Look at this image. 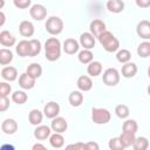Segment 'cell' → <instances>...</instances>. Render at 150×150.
Segmentation results:
<instances>
[{
    "mask_svg": "<svg viewBox=\"0 0 150 150\" xmlns=\"http://www.w3.org/2000/svg\"><path fill=\"white\" fill-rule=\"evenodd\" d=\"M13 4L19 9H26V8L30 7L32 0H13Z\"/></svg>",
    "mask_w": 150,
    "mask_h": 150,
    "instance_id": "40",
    "label": "cell"
},
{
    "mask_svg": "<svg viewBox=\"0 0 150 150\" xmlns=\"http://www.w3.org/2000/svg\"><path fill=\"white\" fill-rule=\"evenodd\" d=\"M148 76L150 77V66H149V68H148Z\"/></svg>",
    "mask_w": 150,
    "mask_h": 150,
    "instance_id": "48",
    "label": "cell"
},
{
    "mask_svg": "<svg viewBox=\"0 0 150 150\" xmlns=\"http://www.w3.org/2000/svg\"><path fill=\"white\" fill-rule=\"evenodd\" d=\"M120 137V141L122 143V145L125 148H129V146H132L135 139H136V136L135 134L132 132H127V131H122V134L118 136Z\"/></svg>",
    "mask_w": 150,
    "mask_h": 150,
    "instance_id": "26",
    "label": "cell"
},
{
    "mask_svg": "<svg viewBox=\"0 0 150 150\" xmlns=\"http://www.w3.org/2000/svg\"><path fill=\"white\" fill-rule=\"evenodd\" d=\"M76 86H77L79 90H81V91H89L93 88V81H91L90 76L81 75L76 81Z\"/></svg>",
    "mask_w": 150,
    "mask_h": 150,
    "instance_id": "18",
    "label": "cell"
},
{
    "mask_svg": "<svg viewBox=\"0 0 150 150\" xmlns=\"http://www.w3.org/2000/svg\"><path fill=\"white\" fill-rule=\"evenodd\" d=\"M11 91H12L11 84H8L7 82H1L0 83V97H8Z\"/></svg>",
    "mask_w": 150,
    "mask_h": 150,
    "instance_id": "39",
    "label": "cell"
},
{
    "mask_svg": "<svg viewBox=\"0 0 150 150\" xmlns=\"http://www.w3.org/2000/svg\"><path fill=\"white\" fill-rule=\"evenodd\" d=\"M132 148L135 150H146L149 148V141L146 137L144 136H139V137H136L134 144H132Z\"/></svg>",
    "mask_w": 150,
    "mask_h": 150,
    "instance_id": "35",
    "label": "cell"
},
{
    "mask_svg": "<svg viewBox=\"0 0 150 150\" xmlns=\"http://www.w3.org/2000/svg\"><path fill=\"white\" fill-rule=\"evenodd\" d=\"M95 36L90 32H84L80 35V45L83 47V49H93L95 47Z\"/></svg>",
    "mask_w": 150,
    "mask_h": 150,
    "instance_id": "10",
    "label": "cell"
},
{
    "mask_svg": "<svg viewBox=\"0 0 150 150\" xmlns=\"http://www.w3.org/2000/svg\"><path fill=\"white\" fill-rule=\"evenodd\" d=\"M52 131L53 130L50 127L40 124V125H36V128L34 130V137L38 141H45V139L49 138V136L52 135Z\"/></svg>",
    "mask_w": 150,
    "mask_h": 150,
    "instance_id": "14",
    "label": "cell"
},
{
    "mask_svg": "<svg viewBox=\"0 0 150 150\" xmlns=\"http://www.w3.org/2000/svg\"><path fill=\"white\" fill-rule=\"evenodd\" d=\"M77 59H79V61L81 63L88 64L94 60V54H93V52L90 49H82L81 52H79Z\"/></svg>",
    "mask_w": 150,
    "mask_h": 150,
    "instance_id": "29",
    "label": "cell"
},
{
    "mask_svg": "<svg viewBox=\"0 0 150 150\" xmlns=\"http://www.w3.org/2000/svg\"><path fill=\"white\" fill-rule=\"evenodd\" d=\"M32 149H33V150H36V149H41V150H45V149H46V146H45L43 144L36 143V144H34V145L32 146Z\"/></svg>",
    "mask_w": 150,
    "mask_h": 150,
    "instance_id": "45",
    "label": "cell"
},
{
    "mask_svg": "<svg viewBox=\"0 0 150 150\" xmlns=\"http://www.w3.org/2000/svg\"><path fill=\"white\" fill-rule=\"evenodd\" d=\"M13 61V53L11 49L7 48H1L0 49V64L1 66H7Z\"/></svg>",
    "mask_w": 150,
    "mask_h": 150,
    "instance_id": "28",
    "label": "cell"
},
{
    "mask_svg": "<svg viewBox=\"0 0 150 150\" xmlns=\"http://www.w3.org/2000/svg\"><path fill=\"white\" fill-rule=\"evenodd\" d=\"M89 29H90V33L95 36V38H98L103 32L107 30V27H105V23L100 20V19H94L90 25H89Z\"/></svg>",
    "mask_w": 150,
    "mask_h": 150,
    "instance_id": "13",
    "label": "cell"
},
{
    "mask_svg": "<svg viewBox=\"0 0 150 150\" xmlns=\"http://www.w3.org/2000/svg\"><path fill=\"white\" fill-rule=\"evenodd\" d=\"M136 6L139 8H148L150 7V0H135Z\"/></svg>",
    "mask_w": 150,
    "mask_h": 150,
    "instance_id": "42",
    "label": "cell"
},
{
    "mask_svg": "<svg viewBox=\"0 0 150 150\" xmlns=\"http://www.w3.org/2000/svg\"><path fill=\"white\" fill-rule=\"evenodd\" d=\"M116 59L121 63H127L131 60V53L128 49H118L116 53Z\"/></svg>",
    "mask_w": 150,
    "mask_h": 150,
    "instance_id": "37",
    "label": "cell"
},
{
    "mask_svg": "<svg viewBox=\"0 0 150 150\" xmlns=\"http://www.w3.org/2000/svg\"><path fill=\"white\" fill-rule=\"evenodd\" d=\"M108 146H109V149H111V150H123V149H124V146L122 145V143H121V141H120V137L110 138Z\"/></svg>",
    "mask_w": 150,
    "mask_h": 150,
    "instance_id": "38",
    "label": "cell"
},
{
    "mask_svg": "<svg viewBox=\"0 0 150 150\" xmlns=\"http://www.w3.org/2000/svg\"><path fill=\"white\" fill-rule=\"evenodd\" d=\"M9 108V100L8 97H0V111L4 112Z\"/></svg>",
    "mask_w": 150,
    "mask_h": 150,
    "instance_id": "41",
    "label": "cell"
},
{
    "mask_svg": "<svg viewBox=\"0 0 150 150\" xmlns=\"http://www.w3.org/2000/svg\"><path fill=\"white\" fill-rule=\"evenodd\" d=\"M43 114H45V116L47 118H50V120H53L54 117L59 116V114H60L59 103H56L54 101H50V102L46 103L45 107H43Z\"/></svg>",
    "mask_w": 150,
    "mask_h": 150,
    "instance_id": "9",
    "label": "cell"
},
{
    "mask_svg": "<svg viewBox=\"0 0 150 150\" xmlns=\"http://www.w3.org/2000/svg\"><path fill=\"white\" fill-rule=\"evenodd\" d=\"M1 77L5 81L13 82L18 79V69L12 66H6L1 69Z\"/></svg>",
    "mask_w": 150,
    "mask_h": 150,
    "instance_id": "17",
    "label": "cell"
},
{
    "mask_svg": "<svg viewBox=\"0 0 150 150\" xmlns=\"http://www.w3.org/2000/svg\"><path fill=\"white\" fill-rule=\"evenodd\" d=\"M122 130L123 131H127V132H132V134H136L137 130H138V124L135 120H125L123 122V125H122Z\"/></svg>",
    "mask_w": 150,
    "mask_h": 150,
    "instance_id": "36",
    "label": "cell"
},
{
    "mask_svg": "<svg viewBox=\"0 0 150 150\" xmlns=\"http://www.w3.org/2000/svg\"><path fill=\"white\" fill-rule=\"evenodd\" d=\"M0 18H1V21H0V27L1 26H4V23H5V20H6V16H5V13L1 11L0 12Z\"/></svg>",
    "mask_w": 150,
    "mask_h": 150,
    "instance_id": "46",
    "label": "cell"
},
{
    "mask_svg": "<svg viewBox=\"0 0 150 150\" xmlns=\"http://www.w3.org/2000/svg\"><path fill=\"white\" fill-rule=\"evenodd\" d=\"M137 55L139 57H143V59H146L150 56V42L149 41H143L138 45L137 47Z\"/></svg>",
    "mask_w": 150,
    "mask_h": 150,
    "instance_id": "30",
    "label": "cell"
},
{
    "mask_svg": "<svg viewBox=\"0 0 150 150\" xmlns=\"http://www.w3.org/2000/svg\"><path fill=\"white\" fill-rule=\"evenodd\" d=\"M121 73H122V76L125 77V79H131V77H134V76L137 74V66H136V63L130 62V61L127 62V63H124V64L122 66Z\"/></svg>",
    "mask_w": 150,
    "mask_h": 150,
    "instance_id": "20",
    "label": "cell"
},
{
    "mask_svg": "<svg viewBox=\"0 0 150 150\" xmlns=\"http://www.w3.org/2000/svg\"><path fill=\"white\" fill-rule=\"evenodd\" d=\"M91 120L95 124H107L111 120V112L105 108H93Z\"/></svg>",
    "mask_w": 150,
    "mask_h": 150,
    "instance_id": "4",
    "label": "cell"
},
{
    "mask_svg": "<svg viewBox=\"0 0 150 150\" xmlns=\"http://www.w3.org/2000/svg\"><path fill=\"white\" fill-rule=\"evenodd\" d=\"M105 6L110 13H115V14H118L124 9V2L122 0H108Z\"/></svg>",
    "mask_w": 150,
    "mask_h": 150,
    "instance_id": "24",
    "label": "cell"
},
{
    "mask_svg": "<svg viewBox=\"0 0 150 150\" xmlns=\"http://www.w3.org/2000/svg\"><path fill=\"white\" fill-rule=\"evenodd\" d=\"M41 48H42V46H41V42L39 40H36V39L29 40V55L28 56L34 57V56L39 55L41 52Z\"/></svg>",
    "mask_w": 150,
    "mask_h": 150,
    "instance_id": "31",
    "label": "cell"
},
{
    "mask_svg": "<svg viewBox=\"0 0 150 150\" xmlns=\"http://www.w3.org/2000/svg\"><path fill=\"white\" fill-rule=\"evenodd\" d=\"M1 130L6 135H13L18 131V123L13 118H6L1 123Z\"/></svg>",
    "mask_w": 150,
    "mask_h": 150,
    "instance_id": "16",
    "label": "cell"
},
{
    "mask_svg": "<svg viewBox=\"0 0 150 150\" xmlns=\"http://www.w3.org/2000/svg\"><path fill=\"white\" fill-rule=\"evenodd\" d=\"M62 49L66 54L68 55H74L75 53L79 52L80 49V42L76 41L75 39L73 38H69V39H66L63 45H62Z\"/></svg>",
    "mask_w": 150,
    "mask_h": 150,
    "instance_id": "8",
    "label": "cell"
},
{
    "mask_svg": "<svg viewBox=\"0 0 150 150\" xmlns=\"http://www.w3.org/2000/svg\"><path fill=\"white\" fill-rule=\"evenodd\" d=\"M45 28L50 35H59L63 30V21L59 16H49L45 23Z\"/></svg>",
    "mask_w": 150,
    "mask_h": 150,
    "instance_id": "3",
    "label": "cell"
},
{
    "mask_svg": "<svg viewBox=\"0 0 150 150\" xmlns=\"http://www.w3.org/2000/svg\"><path fill=\"white\" fill-rule=\"evenodd\" d=\"M0 43L4 47H13L16 43V39L8 30H1V33H0Z\"/></svg>",
    "mask_w": 150,
    "mask_h": 150,
    "instance_id": "19",
    "label": "cell"
},
{
    "mask_svg": "<svg viewBox=\"0 0 150 150\" xmlns=\"http://www.w3.org/2000/svg\"><path fill=\"white\" fill-rule=\"evenodd\" d=\"M83 94L81 90H73L68 96V102L71 107H80L83 103Z\"/></svg>",
    "mask_w": 150,
    "mask_h": 150,
    "instance_id": "22",
    "label": "cell"
},
{
    "mask_svg": "<svg viewBox=\"0 0 150 150\" xmlns=\"http://www.w3.org/2000/svg\"><path fill=\"white\" fill-rule=\"evenodd\" d=\"M26 73L28 75H30L32 77H34V79H39L42 75V67L39 63H30L27 67Z\"/></svg>",
    "mask_w": 150,
    "mask_h": 150,
    "instance_id": "32",
    "label": "cell"
},
{
    "mask_svg": "<svg viewBox=\"0 0 150 150\" xmlns=\"http://www.w3.org/2000/svg\"><path fill=\"white\" fill-rule=\"evenodd\" d=\"M97 39H98L101 46L108 53H114V52H117L120 49V41H118V39L111 32H109V30L103 32Z\"/></svg>",
    "mask_w": 150,
    "mask_h": 150,
    "instance_id": "2",
    "label": "cell"
},
{
    "mask_svg": "<svg viewBox=\"0 0 150 150\" xmlns=\"http://www.w3.org/2000/svg\"><path fill=\"white\" fill-rule=\"evenodd\" d=\"M29 15L32 19L36 20V21H42L43 19L47 18V9L43 5L41 4H35L33 6H30L29 8Z\"/></svg>",
    "mask_w": 150,
    "mask_h": 150,
    "instance_id": "6",
    "label": "cell"
},
{
    "mask_svg": "<svg viewBox=\"0 0 150 150\" xmlns=\"http://www.w3.org/2000/svg\"><path fill=\"white\" fill-rule=\"evenodd\" d=\"M137 35L143 40H150V21L141 20L136 26Z\"/></svg>",
    "mask_w": 150,
    "mask_h": 150,
    "instance_id": "7",
    "label": "cell"
},
{
    "mask_svg": "<svg viewBox=\"0 0 150 150\" xmlns=\"http://www.w3.org/2000/svg\"><path fill=\"white\" fill-rule=\"evenodd\" d=\"M67 148H74V149H86V144L84 143H76V144H70Z\"/></svg>",
    "mask_w": 150,
    "mask_h": 150,
    "instance_id": "44",
    "label": "cell"
},
{
    "mask_svg": "<svg viewBox=\"0 0 150 150\" xmlns=\"http://www.w3.org/2000/svg\"><path fill=\"white\" fill-rule=\"evenodd\" d=\"M28 100V95L23 90H16L12 94V101L16 104H23Z\"/></svg>",
    "mask_w": 150,
    "mask_h": 150,
    "instance_id": "34",
    "label": "cell"
},
{
    "mask_svg": "<svg viewBox=\"0 0 150 150\" xmlns=\"http://www.w3.org/2000/svg\"><path fill=\"white\" fill-rule=\"evenodd\" d=\"M61 42L57 38H49L45 42V56L48 61H57L61 56Z\"/></svg>",
    "mask_w": 150,
    "mask_h": 150,
    "instance_id": "1",
    "label": "cell"
},
{
    "mask_svg": "<svg viewBox=\"0 0 150 150\" xmlns=\"http://www.w3.org/2000/svg\"><path fill=\"white\" fill-rule=\"evenodd\" d=\"M43 111L41 112L39 109H32L28 114V121L32 125H40L42 123V120H43Z\"/></svg>",
    "mask_w": 150,
    "mask_h": 150,
    "instance_id": "23",
    "label": "cell"
},
{
    "mask_svg": "<svg viewBox=\"0 0 150 150\" xmlns=\"http://www.w3.org/2000/svg\"><path fill=\"white\" fill-rule=\"evenodd\" d=\"M49 143L53 148L55 149H60L64 145V137L62 136V134L60 132H54L49 136Z\"/></svg>",
    "mask_w": 150,
    "mask_h": 150,
    "instance_id": "27",
    "label": "cell"
},
{
    "mask_svg": "<svg viewBox=\"0 0 150 150\" xmlns=\"http://www.w3.org/2000/svg\"><path fill=\"white\" fill-rule=\"evenodd\" d=\"M120 77H121L120 71H118L116 68H107V69L103 71L102 82H103L105 86L115 87L116 84H118Z\"/></svg>",
    "mask_w": 150,
    "mask_h": 150,
    "instance_id": "5",
    "label": "cell"
},
{
    "mask_svg": "<svg viewBox=\"0 0 150 150\" xmlns=\"http://www.w3.org/2000/svg\"><path fill=\"white\" fill-rule=\"evenodd\" d=\"M115 114L118 118L121 120H127L130 115V110H129V107L125 105V104H117L115 107Z\"/></svg>",
    "mask_w": 150,
    "mask_h": 150,
    "instance_id": "33",
    "label": "cell"
},
{
    "mask_svg": "<svg viewBox=\"0 0 150 150\" xmlns=\"http://www.w3.org/2000/svg\"><path fill=\"white\" fill-rule=\"evenodd\" d=\"M36 83V79L32 77L30 75H28L27 73H22L19 76V86L23 89V90H29L33 89L35 87Z\"/></svg>",
    "mask_w": 150,
    "mask_h": 150,
    "instance_id": "11",
    "label": "cell"
},
{
    "mask_svg": "<svg viewBox=\"0 0 150 150\" xmlns=\"http://www.w3.org/2000/svg\"><path fill=\"white\" fill-rule=\"evenodd\" d=\"M86 149H88V150H98L100 146L95 142H88V143H86Z\"/></svg>",
    "mask_w": 150,
    "mask_h": 150,
    "instance_id": "43",
    "label": "cell"
},
{
    "mask_svg": "<svg viewBox=\"0 0 150 150\" xmlns=\"http://www.w3.org/2000/svg\"><path fill=\"white\" fill-rule=\"evenodd\" d=\"M102 69H103V67H102V63L100 61H94L93 60L87 66V73H88L89 76H93V77H96V76L101 75Z\"/></svg>",
    "mask_w": 150,
    "mask_h": 150,
    "instance_id": "21",
    "label": "cell"
},
{
    "mask_svg": "<svg viewBox=\"0 0 150 150\" xmlns=\"http://www.w3.org/2000/svg\"><path fill=\"white\" fill-rule=\"evenodd\" d=\"M146 91H148V95L150 96V84L148 86V88H146Z\"/></svg>",
    "mask_w": 150,
    "mask_h": 150,
    "instance_id": "47",
    "label": "cell"
},
{
    "mask_svg": "<svg viewBox=\"0 0 150 150\" xmlns=\"http://www.w3.org/2000/svg\"><path fill=\"white\" fill-rule=\"evenodd\" d=\"M15 52L19 56L21 57H26L29 55V41L27 40H21L16 43L15 47Z\"/></svg>",
    "mask_w": 150,
    "mask_h": 150,
    "instance_id": "25",
    "label": "cell"
},
{
    "mask_svg": "<svg viewBox=\"0 0 150 150\" xmlns=\"http://www.w3.org/2000/svg\"><path fill=\"white\" fill-rule=\"evenodd\" d=\"M50 128L54 132H64L68 128V123L66 121V118L61 117V116H56L52 120V123H50Z\"/></svg>",
    "mask_w": 150,
    "mask_h": 150,
    "instance_id": "12",
    "label": "cell"
},
{
    "mask_svg": "<svg viewBox=\"0 0 150 150\" xmlns=\"http://www.w3.org/2000/svg\"><path fill=\"white\" fill-rule=\"evenodd\" d=\"M34 32H35V28H34V25L30 21L23 20V21L20 22V25H19V33L23 38H32L34 35Z\"/></svg>",
    "mask_w": 150,
    "mask_h": 150,
    "instance_id": "15",
    "label": "cell"
}]
</instances>
